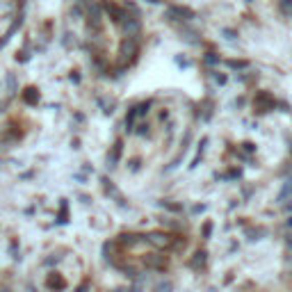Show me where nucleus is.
Masks as SVG:
<instances>
[{"label": "nucleus", "instance_id": "obj_14", "mask_svg": "<svg viewBox=\"0 0 292 292\" xmlns=\"http://www.w3.org/2000/svg\"><path fill=\"white\" fill-rule=\"evenodd\" d=\"M7 87H9V94L16 91V76H14V73H9L7 76Z\"/></svg>", "mask_w": 292, "mask_h": 292}, {"label": "nucleus", "instance_id": "obj_12", "mask_svg": "<svg viewBox=\"0 0 292 292\" xmlns=\"http://www.w3.org/2000/svg\"><path fill=\"white\" fill-rule=\"evenodd\" d=\"M288 199H292V178L283 185V187H281V192H279V201H281V203L288 201Z\"/></svg>", "mask_w": 292, "mask_h": 292}, {"label": "nucleus", "instance_id": "obj_22", "mask_svg": "<svg viewBox=\"0 0 292 292\" xmlns=\"http://www.w3.org/2000/svg\"><path fill=\"white\" fill-rule=\"evenodd\" d=\"M215 80L219 82V85H224V82H226V76H219V73H215Z\"/></svg>", "mask_w": 292, "mask_h": 292}, {"label": "nucleus", "instance_id": "obj_3", "mask_svg": "<svg viewBox=\"0 0 292 292\" xmlns=\"http://www.w3.org/2000/svg\"><path fill=\"white\" fill-rule=\"evenodd\" d=\"M121 35H124V39H135L139 37V32H142V21H139V16H126L124 21H121Z\"/></svg>", "mask_w": 292, "mask_h": 292}, {"label": "nucleus", "instance_id": "obj_21", "mask_svg": "<svg viewBox=\"0 0 292 292\" xmlns=\"http://www.w3.org/2000/svg\"><path fill=\"white\" fill-rule=\"evenodd\" d=\"M283 210H285V212H292V199H288V201L283 203Z\"/></svg>", "mask_w": 292, "mask_h": 292}, {"label": "nucleus", "instance_id": "obj_10", "mask_svg": "<svg viewBox=\"0 0 292 292\" xmlns=\"http://www.w3.org/2000/svg\"><path fill=\"white\" fill-rule=\"evenodd\" d=\"M48 288H51V290H64L66 281L62 279L60 274H51V276H48Z\"/></svg>", "mask_w": 292, "mask_h": 292}, {"label": "nucleus", "instance_id": "obj_4", "mask_svg": "<svg viewBox=\"0 0 292 292\" xmlns=\"http://www.w3.org/2000/svg\"><path fill=\"white\" fill-rule=\"evenodd\" d=\"M146 240L151 242V245L155 247V249H172L174 247V235L172 233H164V231H153L146 235Z\"/></svg>", "mask_w": 292, "mask_h": 292}, {"label": "nucleus", "instance_id": "obj_8", "mask_svg": "<svg viewBox=\"0 0 292 292\" xmlns=\"http://www.w3.org/2000/svg\"><path fill=\"white\" fill-rule=\"evenodd\" d=\"M121 151H124V144L121 142H116L112 146V151L108 153V167H116V162H119V158H121Z\"/></svg>", "mask_w": 292, "mask_h": 292}, {"label": "nucleus", "instance_id": "obj_11", "mask_svg": "<svg viewBox=\"0 0 292 292\" xmlns=\"http://www.w3.org/2000/svg\"><path fill=\"white\" fill-rule=\"evenodd\" d=\"M181 37L185 39V41H189V43H199V41H201V39H199V32L189 30V28H181Z\"/></svg>", "mask_w": 292, "mask_h": 292}, {"label": "nucleus", "instance_id": "obj_2", "mask_svg": "<svg viewBox=\"0 0 292 292\" xmlns=\"http://www.w3.org/2000/svg\"><path fill=\"white\" fill-rule=\"evenodd\" d=\"M85 16H87V28H89V32L99 35V32L103 30V7H101L96 0H89Z\"/></svg>", "mask_w": 292, "mask_h": 292}, {"label": "nucleus", "instance_id": "obj_7", "mask_svg": "<svg viewBox=\"0 0 292 292\" xmlns=\"http://www.w3.org/2000/svg\"><path fill=\"white\" fill-rule=\"evenodd\" d=\"M144 265L151 267V270H164V267H167V260H164V256L149 254V256H144Z\"/></svg>", "mask_w": 292, "mask_h": 292}, {"label": "nucleus", "instance_id": "obj_19", "mask_svg": "<svg viewBox=\"0 0 292 292\" xmlns=\"http://www.w3.org/2000/svg\"><path fill=\"white\" fill-rule=\"evenodd\" d=\"M210 233H212V224L208 222L206 226H203V235H206V237H210Z\"/></svg>", "mask_w": 292, "mask_h": 292}, {"label": "nucleus", "instance_id": "obj_17", "mask_svg": "<svg viewBox=\"0 0 292 292\" xmlns=\"http://www.w3.org/2000/svg\"><path fill=\"white\" fill-rule=\"evenodd\" d=\"M206 62H208V64H217L219 57L215 55V53H208V55H206Z\"/></svg>", "mask_w": 292, "mask_h": 292}, {"label": "nucleus", "instance_id": "obj_6", "mask_svg": "<svg viewBox=\"0 0 292 292\" xmlns=\"http://www.w3.org/2000/svg\"><path fill=\"white\" fill-rule=\"evenodd\" d=\"M101 7L105 9V14L110 16V21H112V23H116V26H121V21H124L126 16H128V12H126L124 7H119L116 3H110V0H105V3L101 5Z\"/></svg>", "mask_w": 292, "mask_h": 292}, {"label": "nucleus", "instance_id": "obj_5", "mask_svg": "<svg viewBox=\"0 0 292 292\" xmlns=\"http://www.w3.org/2000/svg\"><path fill=\"white\" fill-rule=\"evenodd\" d=\"M164 18H167V21H192L194 12L187 7H181V5H174V7H169L167 12H164Z\"/></svg>", "mask_w": 292, "mask_h": 292}, {"label": "nucleus", "instance_id": "obj_23", "mask_svg": "<svg viewBox=\"0 0 292 292\" xmlns=\"http://www.w3.org/2000/svg\"><path fill=\"white\" fill-rule=\"evenodd\" d=\"M224 37H226V39H235V32H233V30H224Z\"/></svg>", "mask_w": 292, "mask_h": 292}, {"label": "nucleus", "instance_id": "obj_26", "mask_svg": "<svg viewBox=\"0 0 292 292\" xmlns=\"http://www.w3.org/2000/svg\"><path fill=\"white\" fill-rule=\"evenodd\" d=\"M5 292H7V290H5Z\"/></svg>", "mask_w": 292, "mask_h": 292}, {"label": "nucleus", "instance_id": "obj_25", "mask_svg": "<svg viewBox=\"0 0 292 292\" xmlns=\"http://www.w3.org/2000/svg\"><path fill=\"white\" fill-rule=\"evenodd\" d=\"M288 245H290V247H292V235H290V237H288Z\"/></svg>", "mask_w": 292, "mask_h": 292}, {"label": "nucleus", "instance_id": "obj_15", "mask_svg": "<svg viewBox=\"0 0 292 292\" xmlns=\"http://www.w3.org/2000/svg\"><path fill=\"white\" fill-rule=\"evenodd\" d=\"M281 12L292 16V0H281Z\"/></svg>", "mask_w": 292, "mask_h": 292}, {"label": "nucleus", "instance_id": "obj_1", "mask_svg": "<svg viewBox=\"0 0 292 292\" xmlns=\"http://www.w3.org/2000/svg\"><path fill=\"white\" fill-rule=\"evenodd\" d=\"M139 55V37L135 39H124L119 43V53H116V62H119V69L130 66Z\"/></svg>", "mask_w": 292, "mask_h": 292}, {"label": "nucleus", "instance_id": "obj_13", "mask_svg": "<svg viewBox=\"0 0 292 292\" xmlns=\"http://www.w3.org/2000/svg\"><path fill=\"white\" fill-rule=\"evenodd\" d=\"M149 108H151V101H144V103L135 105V112H137V119H139V116H146V114H149Z\"/></svg>", "mask_w": 292, "mask_h": 292}, {"label": "nucleus", "instance_id": "obj_20", "mask_svg": "<svg viewBox=\"0 0 292 292\" xmlns=\"http://www.w3.org/2000/svg\"><path fill=\"white\" fill-rule=\"evenodd\" d=\"M137 133H139V135H146V133H149V126H146V124L137 126Z\"/></svg>", "mask_w": 292, "mask_h": 292}, {"label": "nucleus", "instance_id": "obj_16", "mask_svg": "<svg viewBox=\"0 0 292 292\" xmlns=\"http://www.w3.org/2000/svg\"><path fill=\"white\" fill-rule=\"evenodd\" d=\"M228 66H231V69H247V62H237V60H231V62H228Z\"/></svg>", "mask_w": 292, "mask_h": 292}, {"label": "nucleus", "instance_id": "obj_18", "mask_svg": "<svg viewBox=\"0 0 292 292\" xmlns=\"http://www.w3.org/2000/svg\"><path fill=\"white\" fill-rule=\"evenodd\" d=\"M203 262H206V254H203V251H199V254H197V260H194V265H203Z\"/></svg>", "mask_w": 292, "mask_h": 292}, {"label": "nucleus", "instance_id": "obj_24", "mask_svg": "<svg viewBox=\"0 0 292 292\" xmlns=\"http://www.w3.org/2000/svg\"><path fill=\"white\" fill-rule=\"evenodd\" d=\"M288 228H292V217L288 219Z\"/></svg>", "mask_w": 292, "mask_h": 292}, {"label": "nucleus", "instance_id": "obj_9", "mask_svg": "<svg viewBox=\"0 0 292 292\" xmlns=\"http://www.w3.org/2000/svg\"><path fill=\"white\" fill-rule=\"evenodd\" d=\"M21 99H23V103H28V105H37L39 103V89L28 87V89L21 94Z\"/></svg>", "mask_w": 292, "mask_h": 292}]
</instances>
